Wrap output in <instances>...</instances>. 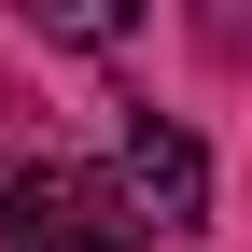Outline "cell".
<instances>
[{
    "instance_id": "cell-1",
    "label": "cell",
    "mask_w": 252,
    "mask_h": 252,
    "mask_svg": "<svg viewBox=\"0 0 252 252\" xmlns=\"http://www.w3.org/2000/svg\"><path fill=\"white\" fill-rule=\"evenodd\" d=\"M0 252H140V224L112 210V182L56 168V154H14L0 168Z\"/></svg>"
},
{
    "instance_id": "cell-2",
    "label": "cell",
    "mask_w": 252,
    "mask_h": 252,
    "mask_svg": "<svg viewBox=\"0 0 252 252\" xmlns=\"http://www.w3.org/2000/svg\"><path fill=\"white\" fill-rule=\"evenodd\" d=\"M112 210H126L140 238H196V224H210V154H196V126L126 112V140H112Z\"/></svg>"
}]
</instances>
